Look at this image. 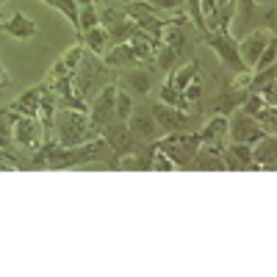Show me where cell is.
<instances>
[{"mask_svg": "<svg viewBox=\"0 0 277 277\" xmlns=\"http://www.w3.org/2000/svg\"><path fill=\"white\" fill-rule=\"evenodd\" d=\"M266 45H269V36H266V34L249 36V39L244 42V50H247V61H249V64H258V53H261Z\"/></svg>", "mask_w": 277, "mask_h": 277, "instance_id": "6da1fadb", "label": "cell"}, {"mask_svg": "<svg viewBox=\"0 0 277 277\" xmlns=\"http://www.w3.org/2000/svg\"><path fill=\"white\" fill-rule=\"evenodd\" d=\"M136 131L141 133V136H147V133H152V122H147V119H136Z\"/></svg>", "mask_w": 277, "mask_h": 277, "instance_id": "7a4b0ae2", "label": "cell"}]
</instances>
